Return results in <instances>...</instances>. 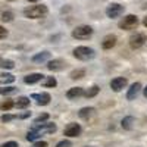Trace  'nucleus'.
Here are the masks:
<instances>
[{"label": "nucleus", "instance_id": "nucleus-1", "mask_svg": "<svg viewBox=\"0 0 147 147\" xmlns=\"http://www.w3.org/2000/svg\"><path fill=\"white\" fill-rule=\"evenodd\" d=\"M57 129L55 122H41V124H34V127L28 131L27 140L28 141H35L38 137L44 136V134H53Z\"/></svg>", "mask_w": 147, "mask_h": 147}, {"label": "nucleus", "instance_id": "nucleus-2", "mask_svg": "<svg viewBox=\"0 0 147 147\" xmlns=\"http://www.w3.org/2000/svg\"><path fill=\"white\" fill-rule=\"evenodd\" d=\"M72 55H74V57L81 60V62H88V60L94 59L96 52H94V49H91L88 46H78L72 50Z\"/></svg>", "mask_w": 147, "mask_h": 147}, {"label": "nucleus", "instance_id": "nucleus-3", "mask_svg": "<svg viewBox=\"0 0 147 147\" xmlns=\"http://www.w3.org/2000/svg\"><path fill=\"white\" fill-rule=\"evenodd\" d=\"M47 6L46 5H35V6H30L24 10V15L25 18H30V19H40V18H44L47 15Z\"/></svg>", "mask_w": 147, "mask_h": 147}, {"label": "nucleus", "instance_id": "nucleus-4", "mask_svg": "<svg viewBox=\"0 0 147 147\" xmlns=\"http://www.w3.org/2000/svg\"><path fill=\"white\" fill-rule=\"evenodd\" d=\"M94 30L90 25H78L72 30V37L77 40H88L93 37Z\"/></svg>", "mask_w": 147, "mask_h": 147}, {"label": "nucleus", "instance_id": "nucleus-5", "mask_svg": "<svg viewBox=\"0 0 147 147\" xmlns=\"http://www.w3.org/2000/svg\"><path fill=\"white\" fill-rule=\"evenodd\" d=\"M138 24H140V21H138V18L136 16V15H127V16H124L119 22H118V27L121 28V30H125V31H131V30H137V27H138Z\"/></svg>", "mask_w": 147, "mask_h": 147}, {"label": "nucleus", "instance_id": "nucleus-6", "mask_svg": "<svg viewBox=\"0 0 147 147\" xmlns=\"http://www.w3.org/2000/svg\"><path fill=\"white\" fill-rule=\"evenodd\" d=\"M146 41H147V35L144 32H136L129 37V47L132 50H138L146 44Z\"/></svg>", "mask_w": 147, "mask_h": 147}, {"label": "nucleus", "instance_id": "nucleus-7", "mask_svg": "<svg viewBox=\"0 0 147 147\" xmlns=\"http://www.w3.org/2000/svg\"><path fill=\"white\" fill-rule=\"evenodd\" d=\"M124 10H125V7L121 3H109L107 7H106V15L110 19H115V18H119L124 13Z\"/></svg>", "mask_w": 147, "mask_h": 147}, {"label": "nucleus", "instance_id": "nucleus-8", "mask_svg": "<svg viewBox=\"0 0 147 147\" xmlns=\"http://www.w3.org/2000/svg\"><path fill=\"white\" fill-rule=\"evenodd\" d=\"M81 131H82V128H81L80 124H77V122H71V124L66 125L63 134L66 137H78V136H81Z\"/></svg>", "mask_w": 147, "mask_h": 147}, {"label": "nucleus", "instance_id": "nucleus-9", "mask_svg": "<svg viewBox=\"0 0 147 147\" xmlns=\"http://www.w3.org/2000/svg\"><path fill=\"white\" fill-rule=\"evenodd\" d=\"M66 66H68V63L65 62L63 59H53V60H49V62H47V69L53 71V72L63 71Z\"/></svg>", "mask_w": 147, "mask_h": 147}, {"label": "nucleus", "instance_id": "nucleus-10", "mask_svg": "<svg viewBox=\"0 0 147 147\" xmlns=\"http://www.w3.org/2000/svg\"><path fill=\"white\" fill-rule=\"evenodd\" d=\"M127 85H128V80L124 78V77H116V78H113L112 81H110V88H112L113 91H116V93L122 91Z\"/></svg>", "mask_w": 147, "mask_h": 147}, {"label": "nucleus", "instance_id": "nucleus-11", "mask_svg": "<svg viewBox=\"0 0 147 147\" xmlns=\"http://www.w3.org/2000/svg\"><path fill=\"white\" fill-rule=\"evenodd\" d=\"M31 99H34L38 106H47L52 100V96L49 93H34L31 96Z\"/></svg>", "mask_w": 147, "mask_h": 147}, {"label": "nucleus", "instance_id": "nucleus-12", "mask_svg": "<svg viewBox=\"0 0 147 147\" xmlns=\"http://www.w3.org/2000/svg\"><path fill=\"white\" fill-rule=\"evenodd\" d=\"M116 43H118V37L115 34H107L102 40V47L105 50H110V49H113L116 46Z\"/></svg>", "mask_w": 147, "mask_h": 147}, {"label": "nucleus", "instance_id": "nucleus-13", "mask_svg": "<svg viewBox=\"0 0 147 147\" xmlns=\"http://www.w3.org/2000/svg\"><path fill=\"white\" fill-rule=\"evenodd\" d=\"M140 91H141V84H140V82H134L131 87L128 88L127 99H128V100H134V99H136V97L138 96Z\"/></svg>", "mask_w": 147, "mask_h": 147}, {"label": "nucleus", "instance_id": "nucleus-14", "mask_svg": "<svg viewBox=\"0 0 147 147\" xmlns=\"http://www.w3.org/2000/svg\"><path fill=\"white\" fill-rule=\"evenodd\" d=\"M81 96H84L82 87H72V88H69L68 93H66V97H68L69 100H77V99H80Z\"/></svg>", "mask_w": 147, "mask_h": 147}, {"label": "nucleus", "instance_id": "nucleus-15", "mask_svg": "<svg viewBox=\"0 0 147 147\" xmlns=\"http://www.w3.org/2000/svg\"><path fill=\"white\" fill-rule=\"evenodd\" d=\"M94 115H96V109L94 107H82V109H80V112H78V116L81 119H85V121H88Z\"/></svg>", "mask_w": 147, "mask_h": 147}, {"label": "nucleus", "instance_id": "nucleus-16", "mask_svg": "<svg viewBox=\"0 0 147 147\" xmlns=\"http://www.w3.org/2000/svg\"><path fill=\"white\" fill-rule=\"evenodd\" d=\"M43 78H44V75H43V74L34 72V74H30V75H27L25 78H24V82L31 85V84H35V82H40Z\"/></svg>", "mask_w": 147, "mask_h": 147}, {"label": "nucleus", "instance_id": "nucleus-17", "mask_svg": "<svg viewBox=\"0 0 147 147\" xmlns=\"http://www.w3.org/2000/svg\"><path fill=\"white\" fill-rule=\"evenodd\" d=\"M30 105H31L30 97H25V96L18 97V100L15 102V107H16V109H27Z\"/></svg>", "mask_w": 147, "mask_h": 147}, {"label": "nucleus", "instance_id": "nucleus-18", "mask_svg": "<svg viewBox=\"0 0 147 147\" xmlns=\"http://www.w3.org/2000/svg\"><path fill=\"white\" fill-rule=\"evenodd\" d=\"M49 57H50V53H49V52H41V53L34 55L31 57V60H32L34 63H43V62H46Z\"/></svg>", "mask_w": 147, "mask_h": 147}, {"label": "nucleus", "instance_id": "nucleus-19", "mask_svg": "<svg viewBox=\"0 0 147 147\" xmlns=\"http://www.w3.org/2000/svg\"><path fill=\"white\" fill-rule=\"evenodd\" d=\"M132 125H134V118L132 116H125L124 119L121 121V127L124 129H127V131L132 129Z\"/></svg>", "mask_w": 147, "mask_h": 147}, {"label": "nucleus", "instance_id": "nucleus-20", "mask_svg": "<svg viewBox=\"0 0 147 147\" xmlns=\"http://www.w3.org/2000/svg\"><path fill=\"white\" fill-rule=\"evenodd\" d=\"M85 77V69H74L71 74H69V78L71 80H81V78H84Z\"/></svg>", "mask_w": 147, "mask_h": 147}, {"label": "nucleus", "instance_id": "nucleus-21", "mask_svg": "<svg viewBox=\"0 0 147 147\" xmlns=\"http://www.w3.org/2000/svg\"><path fill=\"white\" fill-rule=\"evenodd\" d=\"M0 68H3V69H13L15 68V62H13V60H9V59H5V57H0Z\"/></svg>", "mask_w": 147, "mask_h": 147}, {"label": "nucleus", "instance_id": "nucleus-22", "mask_svg": "<svg viewBox=\"0 0 147 147\" xmlns=\"http://www.w3.org/2000/svg\"><path fill=\"white\" fill-rule=\"evenodd\" d=\"M99 91H100V87H99V85H93V87H90L87 91L84 93V96L87 97V99H91V97H96L97 94H99Z\"/></svg>", "mask_w": 147, "mask_h": 147}, {"label": "nucleus", "instance_id": "nucleus-23", "mask_svg": "<svg viewBox=\"0 0 147 147\" xmlns=\"http://www.w3.org/2000/svg\"><path fill=\"white\" fill-rule=\"evenodd\" d=\"M15 81V77L12 74H0V84H10Z\"/></svg>", "mask_w": 147, "mask_h": 147}, {"label": "nucleus", "instance_id": "nucleus-24", "mask_svg": "<svg viewBox=\"0 0 147 147\" xmlns=\"http://www.w3.org/2000/svg\"><path fill=\"white\" fill-rule=\"evenodd\" d=\"M43 85H44L46 88H55L56 85H57V81H56V78H55V77H47V78L44 80Z\"/></svg>", "mask_w": 147, "mask_h": 147}, {"label": "nucleus", "instance_id": "nucleus-25", "mask_svg": "<svg viewBox=\"0 0 147 147\" xmlns=\"http://www.w3.org/2000/svg\"><path fill=\"white\" fill-rule=\"evenodd\" d=\"M13 106H15L13 100H6V102H3L2 105H0V109H2V110H10Z\"/></svg>", "mask_w": 147, "mask_h": 147}, {"label": "nucleus", "instance_id": "nucleus-26", "mask_svg": "<svg viewBox=\"0 0 147 147\" xmlns=\"http://www.w3.org/2000/svg\"><path fill=\"white\" fill-rule=\"evenodd\" d=\"M18 90L15 87H3V88H0V94H3V96H7V94H13L16 93Z\"/></svg>", "mask_w": 147, "mask_h": 147}, {"label": "nucleus", "instance_id": "nucleus-27", "mask_svg": "<svg viewBox=\"0 0 147 147\" xmlns=\"http://www.w3.org/2000/svg\"><path fill=\"white\" fill-rule=\"evenodd\" d=\"M2 21L3 22H12L13 21V13H12V12H3L2 13Z\"/></svg>", "mask_w": 147, "mask_h": 147}, {"label": "nucleus", "instance_id": "nucleus-28", "mask_svg": "<svg viewBox=\"0 0 147 147\" xmlns=\"http://www.w3.org/2000/svg\"><path fill=\"white\" fill-rule=\"evenodd\" d=\"M49 119V113H41L40 116H37L34 119V124H41V122H46Z\"/></svg>", "mask_w": 147, "mask_h": 147}, {"label": "nucleus", "instance_id": "nucleus-29", "mask_svg": "<svg viewBox=\"0 0 147 147\" xmlns=\"http://www.w3.org/2000/svg\"><path fill=\"white\" fill-rule=\"evenodd\" d=\"M56 147H72V143L69 140H62L56 144Z\"/></svg>", "mask_w": 147, "mask_h": 147}, {"label": "nucleus", "instance_id": "nucleus-30", "mask_svg": "<svg viewBox=\"0 0 147 147\" xmlns=\"http://www.w3.org/2000/svg\"><path fill=\"white\" fill-rule=\"evenodd\" d=\"M16 118H18V115H3L2 116V121L3 122H10V121H13Z\"/></svg>", "mask_w": 147, "mask_h": 147}, {"label": "nucleus", "instance_id": "nucleus-31", "mask_svg": "<svg viewBox=\"0 0 147 147\" xmlns=\"http://www.w3.org/2000/svg\"><path fill=\"white\" fill-rule=\"evenodd\" d=\"M6 37H7V30H6L5 27H2V25H0V40L6 38Z\"/></svg>", "mask_w": 147, "mask_h": 147}, {"label": "nucleus", "instance_id": "nucleus-32", "mask_svg": "<svg viewBox=\"0 0 147 147\" xmlns=\"http://www.w3.org/2000/svg\"><path fill=\"white\" fill-rule=\"evenodd\" d=\"M2 147H19V146H18L16 141H6Z\"/></svg>", "mask_w": 147, "mask_h": 147}, {"label": "nucleus", "instance_id": "nucleus-33", "mask_svg": "<svg viewBox=\"0 0 147 147\" xmlns=\"http://www.w3.org/2000/svg\"><path fill=\"white\" fill-rule=\"evenodd\" d=\"M34 147H47V143L46 141H35Z\"/></svg>", "mask_w": 147, "mask_h": 147}, {"label": "nucleus", "instance_id": "nucleus-34", "mask_svg": "<svg viewBox=\"0 0 147 147\" xmlns=\"http://www.w3.org/2000/svg\"><path fill=\"white\" fill-rule=\"evenodd\" d=\"M31 115V112H25V113H22V115H18V118L19 119H25V118H28Z\"/></svg>", "mask_w": 147, "mask_h": 147}, {"label": "nucleus", "instance_id": "nucleus-35", "mask_svg": "<svg viewBox=\"0 0 147 147\" xmlns=\"http://www.w3.org/2000/svg\"><path fill=\"white\" fill-rule=\"evenodd\" d=\"M143 25L147 28V15H146V16H144V19H143Z\"/></svg>", "mask_w": 147, "mask_h": 147}, {"label": "nucleus", "instance_id": "nucleus-36", "mask_svg": "<svg viewBox=\"0 0 147 147\" xmlns=\"http://www.w3.org/2000/svg\"><path fill=\"white\" fill-rule=\"evenodd\" d=\"M143 94H144V97H146V99H147V85H146V88L143 90Z\"/></svg>", "mask_w": 147, "mask_h": 147}, {"label": "nucleus", "instance_id": "nucleus-37", "mask_svg": "<svg viewBox=\"0 0 147 147\" xmlns=\"http://www.w3.org/2000/svg\"><path fill=\"white\" fill-rule=\"evenodd\" d=\"M28 2H31V3H35V2H38V0H28Z\"/></svg>", "mask_w": 147, "mask_h": 147}, {"label": "nucleus", "instance_id": "nucleus-38", "mask_svg": "<svg viewBox=\"0 0 147 147\" xmlns=\"http://www.w3.org/2000/svg\"><path fill=\"white\" fill-rule=\"evenodd\" d=\"M9 2H15V0H9Z\"/></svg>", "mask_w": 147, "mask_h": 147}]
</instances>
